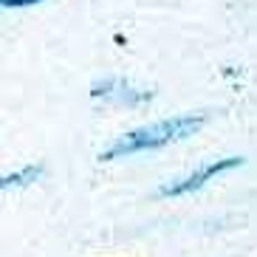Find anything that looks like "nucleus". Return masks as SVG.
<instances>
[{
	"label": "nucleus",
	"mask_w": 257,
	"mask_h": 257,
	"mask_svg": "<svg viewBox=\"0 0 257 257\" xmlns=\"http://www.w3.org/2000/svg\"><path fill=\"white\" fill-rule=\"evenodd\" d=\"M37 175H40V167H29V170H23V173L6 175V178H3V187H12V184H29V181H34Z\"/></svg>",
	"instance_id": "nucleus-4"
},
{
	"label": "nucleus",
	"mask_w": 257,
	"mask_h": 257,
	"mask_svg": "<svg viewBox=\"0 0 257 257\" xmlns=\"http://www.w3.org/2000/svg\"><path fill=\"white\" fill-rule=\"evenodd\" d=\"M243 159H220L215 161V164H206L201 167L198 173L187 175V178H181V181L175 184H164V187L159 189L161 198H178V195H187V192H195V189L206 187V184L212 181V178H218L220 173H226V170H234V167H240Z\"/></svg>",
	"instance_id": "nucleus-2"
},
{
	"label": "nucleus",
	"mask_w": 257,
	"mask_h": 257,
	"mask_svg": "<svg viewBox=\"0 0 257 257\" xmlns=\"http://www.w3.org/2000/svg\"><path fill=\"white\" fill-rule=\"evenodd\" d=\"M93 96H102V99H110V102H144V99H150L147 91H133L127 82H121V79H107L102 85H93Z\"/></svg>",
	"instance_id": "nucleus-3"
},
{
	"label": "nucleus",
	"mask_w": 257,
	"mask_h": 257,
	"mask_svg": "<svg viewBox=\"0 0 257 257\" xmlns=\"http://www.w3.org/2000/svg\"><path fill=\"white\" fill-rule=\"evenodd\" d=\"M201 124H204V116H175V119H164V121H156V124H147V127L130 130L127 136H121L119 142L110 144L102 153V161H113V159H121V156L159 150V147H167V144L184 142L192 133H198Z\"/></svg>",
	"instance_id": "nucleus-1"
},
{
	"label": "nucleus",
	"mask_w": 257,
	"mask_h": 257,
	"mask_svg": "<svg viewBox=\"0 0 257 257\" xmlns=\"http://www.w3.org/2000/svg\"><path fill=\"white\" fill-rule=\"evenodd\" d=\"M0 3H3V6H29V3H40V0H0Z\"/></svg>",
	"instance_id": "nucleus-5"
}]
</instances>
